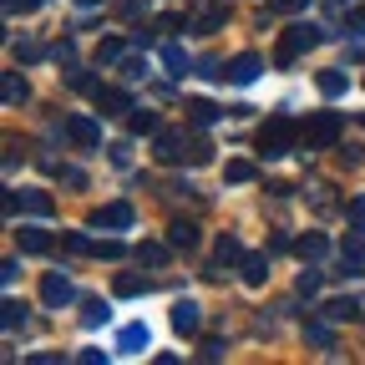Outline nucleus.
Wrapping results in <instances>:
<instances>
[{
  "instance_id": "51",
  "label": "nucleus",
  "mask_w": 365,
  "mask_h": 365,
  "mask_svg": "<svg viewBox=\"0 0 365 365\" xmlns=\"http://www.w3.org/2000/svg\"><path fill=\"white\" fill-rule=\"evenodd\" d=\"M360 122H365V117H360Z\"/></svg>"
},
{
  "instance_id": "35",
  "label": "nucleus",
  "mask_w": 365,
  "mask_h": 365,
  "mask_svg": "<svg viewBox=\"0 0 365 365\" xmlns=\"http://www.w3.org/2000/svg\"><path fill=\"white\" fill-rule=\"evenodd\" d=\"M340 254H345V259H365V228H355V234H345Z\"/></svg>"
},
{
  "instance_id": "47",
  "label": "nucleus",
  "mask_w": 365,
  "mask_h": 365,
  "mask_svg": "<svg viewBox=\"0 0 365 365\" xmlns=\"http://www.w3.org/2000/svg\"><path fill=\"white\" fill-rule=\"evenodd\" d=\"M16 274H21V264H16V259L0 264V279H6V284H16Z\"/></svg>"
},
{
  "instance_id": "14",
  "label": "nucleus",
  "mask_w": 365,
  "mask_h": 365,
  "mask_svg": "<svg viewBox=\"0 0 365 365\" xmlns=\"http://www.w3.org/2000/svg\"><path fill=\"white\" fill-rule=\"evenodd\" d=\"M294 254H299L304 264H319V259L330 254V239H325V234H299V239H294Z\"/></svg>"
},
{
  "instance_id": "25",
  "label": "nucleus",
  "mask_w": 365,
  "mask_h": 365,
  "mask_svg": "<svg viewBox=\"0 0 365 365\" xmlns=\"http://www.w3.org/2000/svg\"><path fill=\"white\" fill-rule=\"evenodd\" d=\"M66 86H71V91H86V97H97V91H102V81L91 76V71H81V66L66 71Z\"/></svg>"
},
{
  "instance_id": "18",
  "label": "nucleus",
  "mask_w": 365,
  "mask_h": 365,
  "mask_svg": "<svg viewBox=\"0 0 365 365\" xmlns=\"http://www.w3.org/2000/svg\"><path fill=\"white\" fill-rule=\"evenodd\" d=\"M21 208H26L31 218H51V213H56L51 193H41V188H26V193H21Z\"/></svg>"
},
{
  "instance_id": "15",
  "label": "nucleus",
  "mask_w": 365,
  "mask_h": 365,
  "mask_svg": "<svg viewBox=\"0 0 365 365\" xmlns=\"http://www.w3.org/2000/svg\"><path fill=\"white\" fill-rule=\"evenodd\" d=\"M213 254H218V264L208 269V274H213V279H218V274H223V264H244V249H239V239H234V234H223Z\"/></svg>"
},
{
  "instance_id": "30",
  "label": "nucleus",
  "mask_w": 365,
  "mask_h": 365,
  "mask_svg": "<svg viewBox=\"0 0 365 365\" xmlns=\"http://www.w3.org/2000/svg\"><path fill=\"white\" fill-rule=\"evenodd\" d=\"M102 319H107V304H102V299H81V325H86V330H97Z\"/></svg>"
},
{
  "instance_id": "27",
  "label": "nucleus",
  "mask_w": 365,
  "mask_h": 365,
  "mask_svg": "<svg viewBox=\"0 0 365 365\" xmlns=\"http://www.w3.org/2000/svg\"><path fill=\"white\" fill-rule=\"evenodd\" d=\"M127 127L137 132V137H158L163 127H158V117L153 112H127Z\"/></svg>"
},
{
  "instance_id": "5",
  "label": "nucleus",
  "mask_w": 365,
  "mask_h": 365,
  "mask_svg": "<svg viewBox=\"0 0 365 365\" xmlns=\"http://www.w3.org/2000/svg\"><path fill=\"white\" fill-rule=\"evenodd\" d=\"M41 299L51 304V309H66V304L76 299V284L66 279L61 269H51V274H46V279H41Z\"/></svg>"
},
{
  "instance_id": "41",
  "label": "nucleus",
  "mask_w": 365,
  "mask_h": 365,
  "mask_svg": "<svg viewBox=\"0 0 365 365\" xmlns=\"http://www.w3.org/2000/svg\"><path fill=\"white\" fill-rule=\"evenodd\" d=\"M6 330H11V335L21 330V304H16V299H6Z\"/></svg>"
},
{
  "instance_id": "3",
  "label": "nucleus",
  "mask_w": 365,
  "mask_h": 365,
  "mask_svg": "<svg viewBox=\"0 0 365 365\" xmlns=\"http://www.w3.org/2000/svg\"><path fill=\"white\" fill-rule=\"evenodd\" d=\"M314 41H319V31H314V26H289V31L279 36V46H274V66H294Z\"/></svg>"
},
{
  "instance_id": "26",
  "label": "nucleus",
  "mask_w": 365,
  "mask_h": 365,
  "mask_svg": "<svg viewBox=\"0 0 365 365\" xmlns=\"http://www.w3.org/2000/svg\"><path fill=\"white\" fill-rule=\"evenodd\" d=\"M182 163H193V168L213 163V143H208V137H188V153H182Z\"/></svg>"
},
{
  "instance_id": "16",
  "label": "nucleus",
  "mask_w": 365,
  "mask_h": 365,
  "mask_svg": "<svg viewBox=\"0 0 365 365\" xmlns=\"http://www.w3.org/2000/svg\"><path fill=\"white\" fill-rule=\"evenodd\" d=\"M0 91H6V107H26L31 102V81L21 71H6V86H0Z\"/></svg>"
},
{
  "instance_id": "12",
  "label": "nucleus",
  "mask_w": 365,
  "mask_h": 365,
  "mask_svg": "<svg viewBox=\"0 0 365 365\" xmlns=\"http://www.w3.org/2000/svg\"><path fill=\"white\" fill-rule=\"evenodd\" d=\"M132 223V203H107L91 213V228H127Z\"/></svg>"
},
{
  "instance_id": "34",
  "label": "nucleus",
  "mask_w": 365,
  "mask_h": 365,
  "mask_svg": "<svg viewBox=\"0 0 365 365\" xmlns=\"http://www.w3.org/2000/svg\"><path fill=\"white\" fill-rule=\"evenodd\" d=\"M127 249L117 244V239H91V259H122Z\"/></svg>"
},
{
  "instance_id": "9",
  "label": "nucleus",
  "mask_w": 365,
  "mask_h": 365,
  "mask_svg": "<svg viewBox=\"0 0 365 365\" xmlns=\"http://www.w3.org/2000/svg\"><path fill=\"white\" fill-rule=\"evenodd\" d=\"M259 71H264V61H259L254 51H244V56H234V61H228V81H234V86L259 81Z\"/></svg>"
},
{
  "instance_id": "8",
  "label": "nucleus",
  "mask_w": 365,
  "mask_h": 365,
  "mask_svg": "<svg viewBox=\"0 0 365 365\" xmlns=\"http://www.w3.org/2000/svg\"><path fill=\"white\" fill-rule=\"evenodd\" d=\"M66 137L76 148H102V127L91 122V117H66Z\"/></svg>"
},
{
  "instance_id": "39",
  "label": "nucleus",
  "mask_w": 365,
  "mask_h": 365,
  "mask_svg": "<svg viewBox=\"0 0 365 365\" xmlns=\"http://www.w3.org/2000/svg\"><path fill=\"white\" fill-rule=\"evenodd\" d=\"M56 178L66 182V188H86V173L81 168H56Z\"/></svg>"
},
{
  "instance_id": "24",
  "label": "nucleus",
  "mask_w": 365,
  "mask_h": 365,
  "mask_svg": "<svg viewBox=\"0 0 365 365\" xmlns=\"http://www.w3.org/2000/svg\"><path fill=\"white\" fill-rule=\"evenodd\" d=\"M188 117H193L198 127H208V122H218V117H223V107H218V102H208V97H193V102H188Z\"/></svg>"
},
{
  "instance_id": "31",
  "label": "nucleus",
  "mask_w": 365,
  "mask_h": 365,
  "mask_svg": "<svg viewBox=\"0 0 365 365\" xmlns=\"http://www.w3.org/2000/svg\"><path fill=\"white\" fill-rule=\"evenodd\" d=\"M314 81H319V91H325V97H340V91L350 86V81H345V71H319Z\"/></svg>"
},
{
  "instance_id": "10",
  "label": "nucleus",
  "mask_w": 365,
  "mask_h": 365,
  "mask_svg": "<svg viewBox=\"0 0 365 365\" xmlns=\"http://www.w3.org/2000/svg\"><path fill=\"white\" fill-rule=\"evenodd\" d=\"M198 239H203V234H198L193 218H173V223H168V244H173V249H198Z\"/></svg>"
},
{
  "instance_id": "1",
  "label": "nucleus",
  "mask_w": 365,
  "mask_h": 365,
  "mask_svg": "<svg viewBox=\"0 0 365 365\" xmlns=\"http://www.w3.org/2000/svg\"><path fill=\"white\" fill-rule=\"evenodd\" d=\"M294 137H299V122L294 117H269L264 127H259V158H284L289 148H294Z\"/></svg>"
},
{
  "instance_id": "46",
  "label": "nucleus",
  "mask_w": 365,
  "mask_h": 365,
  "mask_svg": "<svg viewBox=\"0 0 365 365\" xmlns=\"http://www.w3.org/2000/svg\"><path fill=\"white\" fill-rule=\"evenodd\" d=\"M350 31H355V36H365V6H355V11H350Z\"/></svg>"
},
{
  "instance_id": "38",
  "label": "nucleus",
  "mask_w": 365,
  "mask_h": 365,
  "mask_svg": "<svg viewBox=\"0 0 365 365\" xmlns=\"http://www.w3.org/2000/svg\"><path fill=\"white\" fill-rule=\"evenodd\" d=\"M309 198H314V208H330V203H335L330 182H309Z\"/></svg>"
},
{
  "instance_id": "20",
  "label": "nucleus",
  "mask_w": 365,
  "mask_h": 365,
  "mask_svg": "<svg viewBox=\"0 0 365 365\" xmlns=\"http://www.w3.org/2000/svg\"><path fill=\"white\" fill-rule=\"evenodd\" d=\"M163 71H168V76H188V71H198V66L182 56V46H163Z\"/></svg>"
},
{
  "instance_id": "42",
  "label": "nucleus",
  "mask_w": 365,
  "mask_h": 365,
  "mask_svg": "<svg viewBox=\"0 0 365 365\" xmlns=\"http://www.w3.org/2000/svg\"><path fill=\"white\" fill-rule=\"evenodd\" d=\"M350 223H355V228H365V193H360V198H350Z\"/></svg>"
},
{
  "instance_id": "28",
  "label": "nucleus",
  "mask_w": 365,
  "mask_h": 365,
  "mask_svg": "<svg viewBox=\"0 0 365 365\" xmlns=\"http://www.w3.org/2000/svg\"><path fill=\"white\" fill-rule=\"evenodd\" d=\"M122 51H127V46H122L117 36H107V41H97V66H112V61H122Z\"/></svg>"
},
{
  "instance_id": "40",
  "label": "nucleus",
  "mask_w": 365,
  "mask_h": 365,
  "mask_svg": "<svg viewBox=\"0 0 365 365\" xmlns=\"http://www.w3.org/2000/svg\"><path fill=\"white\" fill-rule=\"evenodd\" d=\"M294 289L314 299V294H319V274H314V269H304V274H299V284H294Z\"/></svg>"
},
{
  "instance_id": "29",
  "label": "nucleus",
  "mask_w": 365,
  "mask_h": 365,
  "mask_svg": "<svg viewBox=\"0 0 365 365\" xmlns=\"http://www.w3.org/2000/svg\"><path fill=\"white\" fill-rule=\"evenodd\" d=\"M223 178H228V182H254V163H249V158H228Z\"/></svg>"
},
{
  "instance_id": "22",
  "label": "nucleus",
  "mask_w": 365,
  "mask_h": 365,
  "mask_svg": "<svg viewBox=\"0 0 365 365\" xmlns=\"http://www.w3.org/2000/svg\"><path fill=\"white\" fill-rule=\"evenodd\" d=\"M319 314L335 319V325H345V319H355V314H360V304H355V299H325V304H319Z\"/></svg>"
},
{
  "instance_id": "11",
  "label": "nucleus",
  "mask_w": 365,
  "mask_h": 365,
  "mask_svg": "<svg viewBox=\"0 0 365 365\" xmlns=\"http://www.w3.org/2000/svg\"><path fill=\"white\" fill-rule=\"evenodd\" d=\"M16 244H21V254H51L56 244H51V234H46V228H16Z\"/></svg>"
},
{
  "instance_id": "6",
  "label": "nucleus",
  "mask_w": 365,
  "mask_h": 365,
  "mask_svg": "<svg viewBox=\"0 0 365 365\" xmlns=\"http://www.w3.org/2000/svg\"><path fill=\"white\" fill-rule=\"evenodd\" d=\"M182 153H188V137H182V132H168V127H163V132L153 137V158H158V163H182Z\"/></svg>"
},
{
  "instance_id": "4",
  "label": "nucleus",
  "mask_w": 365,
  "mask_h": 365,
  "mask_svg": "<svg viewBox=\"0 0 365 365\" xmlns=\"http://www.w3.org/2000/svg\"><path fill=\"white\" fill-rule=\"evenodd\" d=\"M218 26H228V0H203V6L188 16V31L193 36H213Z\"/></svg>"
},
{
  "instance_id": "21",
  "label": "nucleus",
  "mask_w": 365,
  "mask_h": 365,
  "mask_svg": "<svg viewBox=\"0 0 365 365\" xmlns=\"http://www.w3.org/2000/svg\"><path fill=\"white\" fill-rule=\"evenodd\" d=\"M143 345H153V335H148V325H127L122 335H117V350H127V355H137Z\"/></svg>"
},
{
  "instance_id": "2",
  "label": "nucleus",
  "mask_w": 365,
  "mask_h": 365,
  "mask_svg": "<svg viewBox=\"0 0 365 365\" xmlns=\"http://www.w3.org/2000/svg\"><path fill=\"white\" fill-rule=\"evenodd\" d=\"M340 132H345V117H340V112H314V117L299 127V143H304L309 153H314V148H335Z\"/></svg>"
},
{
  "instance_id": "33",
  "label": "nucleus",
  "mask_w": 365,
  "mask_h": 365,
  "mask_svg": "<svg viewBox=\"0 0 365 365\" xmlns=\"http://www.w3.org/2000/svg\"><path fill=\"white\" fill-rule=\"evenodd\" d=\"M137 259H143V264H153V269H163V264H168V249H163V244H148V239H143V244H137Z\"/></svg>"
},
{
  "instance_id": "32",
  "label": "nucleus",
  "mask_w": 365,
  "mask_h": 365,
  "mask_svg": "<svg viewBox=\"0 0 365 365\" xmlns=\"http://www.w3.org/2000/svg\"><path fill=\"white\" fill-rule=\"evenodd\" d=\"M309 6V0H269V11H264V26H269V16H299Z\"/></svg>"
},
{
  "instance_id": "23",
  "label": "nucleus",
  "mask_w": 365,
  "mask_h": 365,
  "mask_svg": "<svg viewBox=\"0 0 365 365\" xmlns=\"http://www.w3.org/2000/svg\"><path fill=\"white\" fill-rule=\"evenodd\" d=\"M112 289H117V299H137V294H143V289H153V284L143 279V274H117V279H112Z\"/></svg>"
},
{
  "instance_id": "13",
  "label": "nucleus",
  "mask_w": 365,
  "mask_h": 365,
  "mask_svg": "<svg viewBox=\"0 0 365 365\" xmlns=\"http://www.w3.org/2000/svg\"><path fill=\"white\" fill-rule=\"evenodd\" d=\"M127 107H132V102H127L122 86H102V91H97V112H102V117H127Z\"/></svg>"
},
{
  "instance_id": "45",
  "label": "nucleus",
  "mask_w": 365,
  "mask_h": 365,
  "mask_svg": "<svg viewBox=\"0 0 365 365\" xmlns=\"http://www.w3.org/2000/svg\"><path fill=\"white\" fill-rule=\"evenodd\" d=\"M198 355H203V360H223V340H203Z\"/></svg>"
},
{
  "instance_id": "43",
  "label": "nucleus",
  "mask_w": 365,
  "mask_h": 365,
  "mask_svg": "<svg viewBox=\"0 0 365 365\" xmlns=\"http://www.w3.org/2000/svg\"><path fill=\"white\" fill-rule=\"evenodd\" d=\"M41 56V46H31V41H16V61H36Z\"/></svg>"
},
{
  "instance_id": "37",
  "label": "nucleus",
  "mask_w": 365,
  "mask_h": 365,
  "mask_svg": "<svg viewBox=\"0 0 365 365\" xmlns=\"http://www.w3.org/2000/svg\"><path fill=\"white\" fill-rule=\"evenodd\" d=\"M122 76H127V81H143V76H148V61H143V56H127V61H122Z\"/></svg>"
},
{
  "instance_id": "17",
  "label": "nucleus",
  "mask_w": 365,
  "mask_h": 365,
  "mask_svg": "<svg viewBox=\"0 0 365 365\" xmlns=\"http://www.w3.org/2000/svg\"><path fill=\"white\" fill-rule=\"evenodd\" d=\"M335 319H325V314H319V319H309V325H304V340L309 345H319V350H335Z\"/></svg>"
},
{
  "instance_id": "36",
  "label": "nucleus",
  "mask_w": 365,
  "mask_h": 365,
  "mask_svg": "<svg viewBox=\"0 0 365 365\" xmlns=\"http://www.w3.org/2000/svg\"><path fill=\"white\" fill-rule=\"evenodd\" d=\"M51 61H61V66L71 71V66H76V46H71V41H56V46H51Z\"/></svg>"
},
{
  "instance_id": "50",
  "label": "nucleus",
  "mask_w": 365,
  "mask_h": 365,
  "mask_svg": "<svg viewBox=\"0 0 365 365\" xmlns=\"http://www.w3.org/2000/svg\"><path fill=\"white\" fill-rule=\"evenodd\" d=\"M76 6H102V0H76Z\"/></svg>"
},
{
  "instance_id": "19",
  "label": "nucleus",
  "mask_w": 365,
  "mask_h": 365,
  "mask_svg": "<svg viewBox=\"0 0 365 365\" xmlns=\"http://www.w3.org/2000/svg\"><path fill=\"white\" fill-rule=\"evenodd\" d=\"M239 269H244V284H249V289H259V284L269 279V254H244V264H239Z\"/></svg>"
},
{
  "instance_id": "48",
  "label": "nucleus",
  "mask_w": 365,
  "mask_h": 365,
  "mask_svg": "<svg viewBox=\"0 0 365 365\" xmlns=\"http://www.w3.org/2000/svg\"><path fill=\"white\" fill-rule=\"evenodd\" d=\"M26 360H36V365H61V355H51V350H36V355H26Z\"/></svg>"
},
{
  "instance_id": "7",
  "label": "nucleus",
  "mask_w": 365,
  "mask_h": 365,
  "mask_svg": "<svg viewBox=\"0 0 365 365\" xmlns=\"http://www.w3.org/2000/svg\"><path fill=\"white\" fill-rule=\"evenodd\" d=\"M198 325H203L198 299H173V330L178 335H198Z\"/></svg>"
},
{
  "instance_id": "44",
  "label": "nucleus",
  "mask_w": 365,
  "mask_h": 365,
  "mask_svg": "<svg viewBox=\"0 0 365 365\" xmlns=\"http://www.w3.org/2000/svg\"><path fill=\"white\" fill-rule=\"evenodd\" d=\"M36 6H46V0H6V11H11V16H21V11H36Z\"/></svg>"
},
{
  "instance_id": "49",
  "label": "nucleus",
  "mask_w": 365,
  "mask_h": 365,
  "mask_svg": "<svg viewBox=\"0 0 365 365\" xmlns=\"http://www.w3.org/2000/svg\"><path fill=\"white\" fill-rule=\"evenodd\" d=\"M345 6H350V0H325V11H330V16H340Z\"/></svg>"
}]
</instances>
